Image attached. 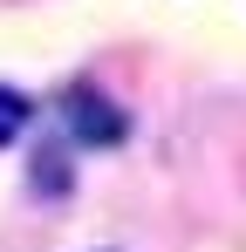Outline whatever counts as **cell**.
I'll return each instance as SVG.
<instances>
[{
    "label": "cell",
    "instance_id": "obj_3",
    "mask_svg": "<svg viewBox=\"0 0 246 252\" xmlns=\"http://www.w3.org/2000/svg\"><path fill=\"white\" fill-rule=\"evenodd\" d=\"M35 191H69V164L41 150V157H35Z\"/></svg>",
    "mask_w": 246,
    "mask_h": 252
},
{
    "label": "cell",
    "instance_id": "obj_1",
    "mask_svg": "<svg viewBox=\"0 0 246 252\" xmlns=\"http://www.w3.org/2000/svg\"><path fill=\"white\" fill-rule=\"evenodd\" d=\"M62 123H69L76 143H103V150H117L123 136H130V116H123L103 89H89V82H76L62 95Z\"/></svg>",
    "mask_w": 246,
    "mask_h": 252
},
{
    "label": "cell",
    "instance_id": "obj_2",
    "mask_svg": "<svg viewBox=\"0 0 246 252\" xmlns=\"http://www.w3.org/2000/svg\"><path fill=\"white\" fill-rule=\"evenodd\" d=\"M28 123H35V102H28L21 89L0 82V150H7V143H21V136H28Z\"/></svg>",
    "mask_w": 246,
    "mask_h": 252
}]
</instances>
